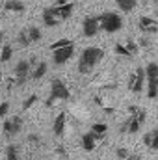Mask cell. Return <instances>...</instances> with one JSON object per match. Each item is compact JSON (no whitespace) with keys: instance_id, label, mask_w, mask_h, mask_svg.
<instances>
[{"instance_id":"4dcf8cb0","label":"cell","mask_w":158,"mask_h":160,"mask_svg":"<svg viewBox=\"0 0 158 160\" xmlns=\"http://www.w3.org/2000/svg\"><path fill=\"white\" fill-rule=\"evenodd\" d=\"M126 160H143V158H141L140 155H130V157H128Z\"/></svg>"},{"instance_id":"44dd1931","label":"cell","mask_w":158,"mask_h":160,"mask_svg":"<svg viewBox=\"0 0 158 160\" xmlns=\"http://www.w3.org/2000/svg\"><path fill=\"white\" fill-rule=\"evenodd\" d=\"M17 43H19L21 47H28V45H32V38H30V34H28V28H24V30L19 32V36H17Z\"/></svg>"},{"instance_id":"8992f818","label":"cell","mask_w":158,"mask_h":160,"mask_svg":"<svg viewBox=\"0 0 158 160\" xmlns=\"http://www.w3.org/2000/svg\"><path fill=\"white\" fill-rule=\"evenodd\" d=\"M2 130H4V136H6V138H13V136H17V134L22 130V119H21L19 116L4 119Z\"/></svg>"},{"instance_id":"484cf974","label":"cell","mask_w":158,"mask_h":160,"mask_svg":"<svg viewBox=\"0 0 158 160\" xmlns=\"http://www.w3.org/2000/svg\"><path fill=\"white\" fill-rule=\"evenodd\" d=\"M28 34H30V38H32V43H37L41 39V30L37 26H30L28 28Z\"/></svg>"},{"instance_id":"ffe728a7","label":"cell","mask_w":158,"mask_h":160,"mask_svg":"<svg viewBox=\"0 0 158 160\" xmlns=\"http://www.w3.org/2000/svg\"><path fill=\"white\" fill-rule=\"evenodd\" d=\"M116 4L119 6V9H121V11H125V13H130V11L136 8L138 0H116Z\"/></svg>"},{"instance_id":"9a60e30c","label":"cell","mask_w":158,"mask_h":160,"mask_svg":"<svg viewBox=\"0 0 158 160\" xmlns=\"http://www.w3.org/2000/svg\"><path fill=\"white\" fill-rule=\"evenodd\" d=\"M143 143H145L149 149H153V151H158V128H153V130H149V132L143 136Z\"/></svg>"},{"instance_id":"7402d4cb","label":"cell","mask_w":158,"mask_h":160,"mask_svg":"<svg viewBox=\"0 0 158 160\" xmlns=\"http://www.w3.org/2000/svg\"><path fill=\"white\" fill-rule=\"evenodd\" d=\"M11 58H13V48H11V45H9V43H6V45L2 47V54H0V60H2V63H7Z\"/></svg>"},{"instance_id":"6da1fadb","label":"cell","mask_w":158,"mask_h":160,"mask_svg":"<svg viewBox=\"0 0 158 160\" xmlns=\"http://www.w3.org/2000/svg\"><path fill=\"white\" fill-rule=\"evenodd\" d=\"M102 58H104V50L102 48H99V47H86L78 58V73H82V75L91 73L101 63Z\"/></svg>"},{"instance_id":"9c48e42d","label":"cell","mask_w":158,"mask_h":160,"mask_svg":"<svg viewBox=\"0 0 158 160\" xmlns=\"http://www.w3.org/2000/svg\"><path fill=\"white\" fill-rule=\"evenodd\" d=\"M141 125H143V123L138 119V118L128 116L126 119L119 125V132H123V134H136V132L141 128Z\"/></svg>"},{"instance_id":"277c9868","label":"cell","mask_w":158,"mask_h":160,"mask_svg":"<svg viewBox=\"0 0 158 160\" xmlns=\"http://www.w3.org/2000/svg\"><path fill=\"white\" fill-rule=\"evenodd\" d=\"M145 73H147V97L149 99H156L158 97V63L151 62L145 65Z\"/></svg>"},{"instance_id":"ba28073f","label":"cell","mask_w":158,"mask_h":160,"mask_svg":"<svg viewBox=\"0 0 158 160\" xmlns=\"http://www.w3.org/2000/svg\"><path fill=\"white\" fill-rule=\"evenodd\" d=\"M101 30V19L99 17H86L82 22V32L86 38H95Z\"/></svg>"},{"instance_id":"7a4b0ae2","label":"cell","mask_w":158,"mask_h":160,"mask_svg":"<svg viewBox=\"0 0 158 160\" xmlns=\"http://www.w3.org/2000/svg\"><path fill=\"white\" fill-rule=\"evenodd\" d=\"M69 97H71V91L65 86V82L60 78H54L50 82V95H48V99H47L45 104L50 108V106H54L56 101H67Z\"/></svg>"},{"instance_id":"52a82bcc","label":"cell","mask_w":158,"mask_h":160,"mask_svg":"<svg viewBox=\"0 0 158 160\" xmlns=\"http://www.w3.org/2000/svg\"><path fill=\"white\" fill-rule=\"evenodd\" d=\"M73 54H75V45L62 47L58 50H52V62H54V65H63L73 58Z\"/></svg>"},{"instance_id":"f1b7e54d","label":"cell","mask_w":158,"mask_h":160,"mask_svg":"<svg viewBox=\"0 0 158 160\" xmlns=\"http://www.w3.org/2000/svg\"><path fill=\"white\" fill-rule=\"evenodd\" d=\"M125 45L128 47V50L132 52V56H134V54L138 52V45H136V43H134V41H132V39H128V41H126V43H125Z\"/></svg>"},{"instance_id":"4fadbf2b","label":"cell","mask_w":158,"mask_h":160,"mask_svg":"<svg viewBox=\"0 0 158 160\" xmlns=\"http://www.w3.org/2000/svg\"><path fill=\"white\" fill-rule=\"evenodd\" d=\"M80 142H82V149L87 151V153H91V151L97 149V142H99V140H97V136H95L93 132H84Z\"/></svg>"},{"instance_id":"f546056e","label":"cell","mask_w":158,"mask_h":160,"mask_svg":"<svg viewBox=\"0 0 158 160\" xmlns=\"http://www.w3.org/2000/svg\"><path fill=\"white\" fill-rule=\"evenodd\" d=\"M7 112H9V102H2V106H0V118H6Z\"/></svg>"},{"instance_id":"30bf717a","label":"cell","mask_w":158,"mask_h":160,"mask_svg":"<svg viewBox=\"0 0 158 160\" xmlns=\"http://www.w3.org/2000/svg\"><path fill=\"white\" fill-rule=\"evenodd\" d=\"M52 11H54V15L63 22V21H67V19L73 15V11H75V4H73V2L56 4V6H52Z\"/></svg>"},{"instance_id":"2e32d148","label":"cell","mask_w":158,"mask_h":160,"mask_svg":"<svg viewBox=\"0 0 158 160\" xmlns=\"http://www.w3.org/2000/svg\"><path fill=\"white\" fill-rule=\"evenodd\" d=\"M4 9L6 11H13V13H22L26 9V6L21 2V0H7L4 4Z\"/></svg>"},{"instance_id":"1f68e13d","label":"cell","mask_w":158,"mask_h":160,"mask_svg":"<svg viewBox=\"0 0 158 160\" xmlns=\"http://www.w3.org/2000/svg\"><path fill=\"white\" fill-rule=\"evenodd\" d=\"M56 153H58V155H62V157H67V153H65L62 147H58V149H56Z\"/></svg>"},{"instance_id":"cb8c5ba5","label":"cell","mask_w":158,"mask_h":160,"mask_svg":"<svg viewBox=\"0 0 158 160\" xmlns=\"http://www.w3.org/2000/svg\"><path fill=\"white\" fill-rule=\"evenodd\" d=\"M116 54H119V56H125V58H130V56H132V52L128 50V47H126V45H121V43H117V45H116Z\"/></svg>"},{"instance_id":"8fae6325","label":"cell","mask_w":158,"mask_h":160,"mask_svg":"<svg viewBox=\"0 0 158 160\" xmlns=\"http://www.w3.org/2000/svg\"><path fill=\"white\" fill-rule=\"evenodd\" d=\"M65 127H67V114L62 112L60 116H56V119L52 123V132H54V136L62 138V136L65 134Z\"/></svg>"},{"instance_id":"603a6c76","label":"cell","mask_w":158,"mask_h":160,"mask_svg":"<svg viewBox=\"0 0 158 160\" xmlns=\"http://www.w3.org/2000/svg\"><path fill=\"white\" fill-rule=\"evenodd\" d=\"M128 114H130V116H134V118H138L141 123H145L147 114H145V110H143V108H138V106H128Z\"/></svg>"},{"instance_id":"7c38bea8","label":"cell","mask_w":158,"mask_h":160,"mask_svg":"<svg viewBox=\"0 0 158 160\" xmlns=\"http://www.w3.org/2000/svg\"><path fill=\"white\" fill-rule=\"evenodd\" d=\"M140 30L143 34H156L158 32V21L153 17H141L140 19Z\"/></svg>"},{"instance_id":"d6a6232c","label":"cell","mask_w":158,"mask_h":160,"mask_svg":"<svg viewBox=\"0 0 158 160\" xmlns=\"http://www.w3.org/2000/svg\"><path fill=\"white\" fill-rule=\"evenodd\" d=\"M147 2H158V0H147Z\"/></svg>"},{"instance_id":"d6986e66","label":"cell","mask_w":158,"mask_h":160,"mask_svg":"<svg viewBox=\"0 0 158 160\" xmlns=\"http://www.w3.org/2000/svg\"><path fill=\"white\" fill-rule=\"evenodd\" d=\"M6 160H21V149L15 143H9L6 147Z\"/></svg>"},{"instance_id":"ac0fdd59","label":"cell","mask_w":158,"mask_h":160,"mask_svg":"<svg viewBox=\"0 0 158 160\" xmlns=\"http://www.w3.org/2000/svg\"><path fill=\"white\" fill-rule=\"evenodd\" d=\"M91 132L97 136V140L101 142V140H104V136H106V132H108V125L106 123H95L93 127H91Z\"/></svg>"},{"instance_id":"4316f807","label":"cell","mask_w":158,"mask_h":160,"mask_svg":"<svg viewBox=\"0 0 158 160\" xmlns=\"http://www.w3.org/2000/svg\"><path fill=\"white\" fill-rule=\"evenodd\" d=\"M130 155H132V153H130L126 147H117V149H116V157H117L119 160H126Z\"/></svg>"},{"instance_id":"83f0119b","label":"cell","mask_w":158,"mask_h":160,"mask_svg":"<svg viewBox=\"0 0 158 160\" xmlns=\"http://www.w3.org/2000/svg\"><path fill=\"white\" fill-rule=\"evenodd\" d=\"M36 101H37V95H36V93H34V95H30V97H26V99H24V102H22V110H28Z\"/></svg>"},{"instance_id":"5b68a950","label":"cell","mask_w":158,"mask_h":160,"mask_svg":"<svg viewBox=\"0 0 158 160\" xmlns=\"http://www.w3.org/2000/svg\"><path fill=\"white\" fill-rule=\"evenodd\" d=\"M145 82H147V73H145V67H138L130 77H128V89L136 95H140L145 88Z\"/></svg>"},{"instance_id":"3957f363","label":"cell","mask_w":158,"mask_h":160,"mask_svg":"<svg viewBox=\"0 0 158 160\" xmlns=\"http://www.w3.org/2000/svg\"><path fill=\"white\" fill-rule=\"evenodd\" d=\"M101 19V30L108 32V34H116L123 28V19L119 13H114V11H106L102 15H99Z\"/></svg>"},{"instance_id":"d4e9b609","label":"cell","mask_w":158,"mask_h":160,"mask_svg":"<svg viewBox=\"0 0 158 160\" xmlns=\"http://www.w3.org/2000/svg\"><path fill=\"white\" fill-rule=\"evenodd\" d=\"M69 45H73V41L71 39H58V41H54V43L50 45V50H58V48H62V47H69Z\"/></svg>"},{"instance_id":"e0dca14e","label":"cell","mask_w":158,"mask_h":160,"mask_svg":"<svg viewBox=\"0 0 158 160\" xmlns=\"http://www.w3.org/2000/svg\"><path fill=\"white\" fill-rule=\"evenodd\" d=\"M47 71H48V65L45 63V62H39L34 69H32V75H30V78L32 80H41L45 75H47Z\"/></svg>"},{"instance_id":"5bb4252c","label":"cell","mask_w":158,"mask_h":160,"mask_svg":"<svg viewBox=\"0 0 158 160\" xmlns=\"http://www.w3.org/2000/svg\"><path fill=\"white\" fill-rule=\"evenodd\" d=\"M43 22H45V26H48V28H52V26H58L62 21L54 15V11H52V8H45L43 9Z\"/></svg>"}]
</instances>
